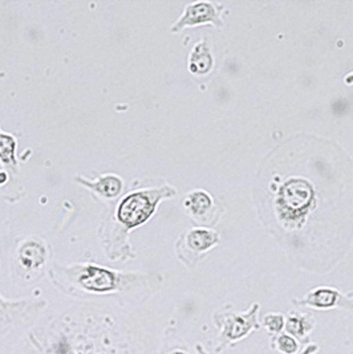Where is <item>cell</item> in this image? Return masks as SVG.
I'll return each mask as SVG.
<instances>
[{
    "mask_svg": "<svg viewBox=\"0 0 353 354\" xmlns=\"http://www.w3.org/2000/svg\"><path fill=\"white\" fill-rule=\"evenodd\" d=\"M260 306L255 303L244 313H235L231 310H218L214 315V322L219 326L221 333L217 339L215 352H224L228 345H234L247 337L254 330L260 329L257 319Z\"/></svg>",
    "mask_w": 353,
    "mask_h": 354,
    "instance_id": "obj_1",
    "label": "cell"
},
{
    "mask_svg": "<svg viewBox=\"0 0 353 354\" xmlns=\"http://www.w3.org/2000/svg\"><path fill=\"white\" fill-rule=\"evenodd\" d=\"M172 194H174V192L172 190L168 192V189L149 192V193L144 192V193L132 194L120 205L118 219L128 227L141 225L152 215L161 198Z\"/></svg>",
    "mask_w": 353,
    "mask_h": 354,
    "instance_id": "obj_2",
    "label": "cell"
},
{
    "mask_svg": "<svg viewBox=\"0 0 353 354\" xmlns=\"http://www.w3.org/2000/svg\"><path fill=\"white\" fill-rule=\"evenodd\" d=\"M225 8L224 4L212 1H197L186 7L185 14L176 21L172 31L176 32L186 26H197L203 23H211L217 27H222L224 21L221 19V12Z\"/></svg>",
    "mask_w": 353,
    "mask_h": 354,
    "instance_id": "obj_3",
    "label": "cell"
},
{
    "mask_svg": "<svg viewBox=\"0 0 353 354\" xmlns=\"http://www.w3.org/2000/svg\"><path fill=\"white\" fill-rule=\"evenodd\" d=\"M311 198V186L305 180H293L283 187L278 203H280V207L286 212L291 214V219H296L299 216L302 218L309 209Z\"/></svg>",
    "mask_w": 353,
    "mask_h": 354,
    "instance_id": "obj_4",
    "label": "cell"
},
{
    "mask_svg": "<svg viewBox=\"0 0 353 354\" xmlns=\"http://www.w3.org/2000/svg\"><path fill=\"white\" fill-rule=\"evenodd\" d=\"M295 304L309 306L314 309H332L344 308L353 310V295H343L335 288L319 287L307 293L303 299L295 300Z\"/></svg>",
    "mask_w": 353,
    "mask_h": 354,
    "instance_id": "obj_5",
    "label": "cell"
},
{
    "mask_svg": "<svg viewBox=\"0 0 353 354\" xmlns=\"http://www.w3.org/2000/svg\"><path fill=\"white\" fill-rule=\"evenodd\" d=\"M315 319L308 312H299L293 310L287 315L286 319V332L289 336L305 341V344L309 342V335L315 328Z\"/></svg>",
    "mask_w": 353,
    "mask_h": 354,
    "instance_id": "obj_6",
    "label": "cell"
},
{
    "mask_svg": "<svg viewBox=\"0 0 353 354\" xmlns=\"http://www.w3.org/2000/svg\"><path fill=\"white\" fill-rule=\"evenodd\" d=\"M212 65H214V59L208 43L205 40L198 41L189 57L190 72L194 75H206L211 71Z\"/></svg>",
    "mask_w": 353,
    "mask_h": 354,
    "instance_id": "obj_7",
    "label": "cell"
},
{
    "mask_svg": "<svg viewBox=\"0 0 353 354\" xmlns=\"http://www.w3.org/2000/svg\"><path fill=\"white\" fill-rule=\"evenodd\" d=\"M218 242H219L218 234L206 228L192 230L186 236V245L190 248V251H193L195 255H202Z\"/></svg>",
    "mask_w": 353,
    "mask_h": 354,
    "instance_id": "obj_8",
    "label": "cell"
},
{
    "mask_svg": "<svg viewBox=\"0 0 353 354\" xmlns=\"http://www.w3.org/2000/svg\"><path fill=\"white\" fill-rule=\"evenodd\" d=\"M185 206L195 218H203L212 209L214 201L206 192L197 190L188 195L185 201Z\"/></svg>",
    "mask_w": 353,
    "mask_h": 354,
    "instance_id": "obj_9",
    "label": "cell"
},
{
    "mask_svg": "<svg viewBox=\"0 0 353 354\" xmlns=\"http://www.w3.org/2000/svg\"><path fill=\"white\" fill-rule=\"evenodd\" d=\"M82 283L88 287V288H95V290H108L113 286L112 274L89 267L88 268V274L82 279Z\"/></svg>",
    "mask_w": 353,
    "mask_h": 354,
    "instance_id": "obj_10",
    "label": "cell"
},
{
    "mask_svg": "<svg viewBox=\"0 0 353 354\" xmlns=\"http://www.w3.org/2000/svg\"><path fill=\"white\" fill-rule=\"evenodd\" d=\"M271 348L273 351H278L279 353L295 354L300 349V345L296 341V338L289 336L287 333H279L271 335Z\"/></svg>",
    "mask_w": 353,
    "mask_h": 354,
    "instance_id": "obj_11",
    "label": "cell"
},
{
    "mask_svg": "<svg viewBox=\"0 0 353 354\" xmlns=\"http://www.w3.org/2000/svg\"><path fill=\"white\" fill-rule=\"evenodd\" d=\"M43 248L36 244V243H27L20 252V257L24 264H27L28 267L36 266L40 261H43Z\"/></svg>",
    "mask_w": 353,
    "mask_h": 354,
    "instance_id": "obj_12",
    "label": "cell"
},
{
    "mask_svg": "<svg viewBox=\"0 0 353 354\" xmlns=\"http://www.w3.org/2000/svg\"><path fill=\"white\" fill-rule=\"evenodd\" d=\"M262 324L271 335H279L284 329L286 317L282 313H269L263 317Z\"/></svg>",
    "mask_w": 353,
    "mask_h": 354,
    "instance_id": "obj_13",
    "label": "cell"
},
{
    "mask_svg": "<svg viewBox=\"0 0 353 354\" xmlns=\"http://www.w3.org/2000/svg\"><path fill=\"white\" fill-rule=\"evenodd\" d=\"M92 187H95L97 192H100L107 196H114L120 193L121 190V182L118 178L107 177L102 178L98 183L93 185Z\"/></svg>",
    "mask_w": 353,
    "mask_h": 354,
    "instance_id": "obj_14",
    "label": "cell"
},
{
    "mask_svg": "<svg viewBox=\"0 0 353 354\" xmlns=\"http://www.w3.org/2000/svg\"><path fill=\"white\" fill-rule=\"evenodd\" d=\"M15 142L8 136H0V158L6 163L14 161Z\"/></svg>",
    "mask_w": 353,
    "mask_h": 354,
    "instance_id": "obj_15",
    "label": "cell"
},
{
    "mask_svg": "<svg viewBox=\"0 0 353 354\" xmlns=\"http://www.w3.org/2000/svg\"><path fill=\"white\" fill-rule=\"evenodd\" d=\"M319 351V346L318 345H308L307 348H305V351H303V353L302 354H315L316 352Z\"/></svg>",
    "mask_w": 353,
    "mask_h": 354,
    "instance_id": "obj_16",
    "label": "cell"
},
{
    "mask_svg": "<svg viewBox=\"0 0 353 354\" xmlns=\"http://www.w3.org/2000/svg\"><path fill=\"white\" fill-rule=\"evenodd\" d=\"M6 180V176L4 174H0V183H3Z\"/></svg>",
    "mask_w": 353,
    "mask_h": 354,
    "instance_id": "obj_17",
    "label": "cell"
},
{
    "mask_svg": "<svg viewBox=\"0 0 353 354\" xmlns=\"http://www.w3.org/2000/svg\"><path fill=\"white\" fill-rule=\"evenodd\" d=\"M170 354H188L186 352H182V351H176V352H173V353Z\"/></svg>",
    "mask_w": 353,
    "mask_h": 354,
    "instance_id": "obj_18",
    "label": "cell"
}]
</instances>
